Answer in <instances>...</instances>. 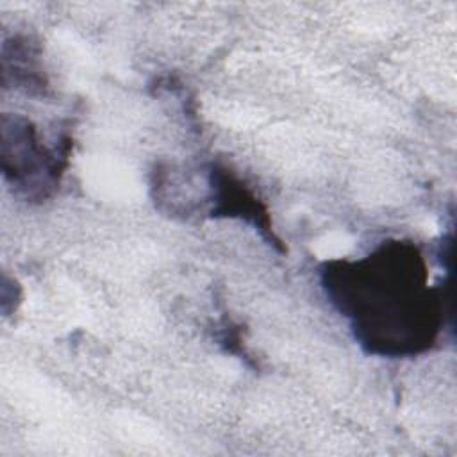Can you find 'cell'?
<instances>
[{
    "mask_svg": "<svg viewBox=\"0 0 457 457\" xmlns=\"http://www.w3.org/2000/svg\"><path fill=\"white\" fill-rule=\"evenodd\" d=\"M12 62L4 64V75L14 71V84L18 87H45V79L37 68V52L29 39L14 37Z\"/></svg>",
    "mask_w": 457,
    "mask_h": 457,
    "instance_id": "4",
    "label": "cell"
},
{
    "mask_svg": "<svg viewBox=\"0 0 457 457\" xmlns=\"http://www.w3.org/2000/svg\"><path fill=\"white\" fill-rule=\"evenodd\" d=\"M320 278L328 302L371 355H420L452 321L450 280L430 286L427 262L411 241L387 239L357 261H328Z\"/></svg>",
    "mask_w": 457,
    "mask_h": 457,
    "instance_id": "1",
    "label": "cell"
},
{
    "mask_svg": "<svg viewBox=\"0 0 457 457\" xmlns=\"http://www.w3.org/2000/svg\"><path fill=\"white\" fill-rule=\"evenodd\" d=\"M70 139L45 146L34 125L21 116L2 118V170L5 180L27 200H45L59 184Z\"/></svg>",
    "mask_w": 457,
    "mask_h": 457,
    "instance_id": "2",
    "label": "cell"
},
{
    "mask_svg": "<svg viewBox=\"0 0 457 457\" xmlns=\"http://www.w3.org/2000/svg\"><path fill=\"white\" fill-rule=\"evenodd\" d=\"M207 187L209 193L205 196V202L211 204L209 212L212 218L227 216L245 220L259 228L262 236L271 241V245H278V239L273 236L264 205L227 168L220 164H211L207 170Z\"/></svg>",
    "mask_w": 457,
    "mask_h": 457,
    "instance_id": "3",
    "label": "cell"
}]
</instances>
